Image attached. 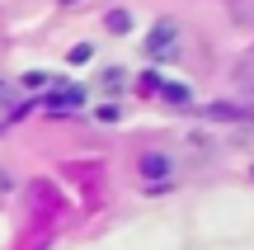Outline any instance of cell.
<instances>
[{"instance_id": "obj_1", "label": "cell", "mask_w": 254, "mask_h": 250, "mask_svg": "<svg viewBox=\"0 0 254 250\" xmlns=\"http://www.w3.org/2000/svg\"><path fill=\"white\" fill-rule=\"evenodd\" d=\"M146 47H151V57H174V24H160Z\"/></svg>"}, {"instance_id": "obj_2", "label": "cell", "mask_w": 254, "mask_h": 250, "mask_svg": "<svg viewBox=\"0 0 254 250\" xmlns=\"http://www.w3.org/2000/svg\"><path fill=\"white\" fill-rule=\"evenodd\" d=\"M141 175H170V161H165V156H155V151H151V156H141Z\"/></svg>"}, {"instance_id": "obj_3", "label": "cell", "mask_w": 254, "mask_h": 250, "mask_svg": "<svg viewBox=\"0 0 254 250\" xmlns=\"http://www.w3.org/2000/svg\"><path fill=\"white\" fill-rule=\"evenodd\" d=\"M47 104H52V109H66V104H80V90H62V94H52Z\"/></svg>"}]
</instances>
